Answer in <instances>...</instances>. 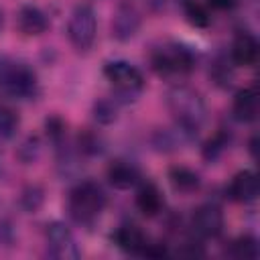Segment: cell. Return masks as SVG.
I'll use <instances>...</instances> for the list:
<instances>
[{
	"label": "cell",
	"instance_id": "1",
	"mask_svg": "<svg viewBox=\"0 0 260 260\" xmlns=\"http://www.w3.org/2000/svg\"><path fill=\"white\" fill-rule=\"evenodd\" d=\"M165 102L173 118V126L193 140L207 120V104L201 91L187 83H175L167 89Z\"/></svg>",
	"mask_w": 260,
	"mask_h": 260
},
{
	"label": "cell",
	"instance_id": "2",
	"mask_svg": "<svg viewBox=\"0 0 260 260\" xmlns=\"http://www.w3.org/2000/svg\"><path fill=\"white\" fill-rule=\"evenodd\" d=\"M106 205H108V195L104 187L93 179H81L67 191L65 211L69 219L81 228L93 225L102 217Z\"/></svg>",
	"mask_w": 260,
	"mask_h": 260
},
{
	"label": "cell",
	"instance_id": "3",
	"mask_svg": "<svg viewBox=\"0 0 260 260\" xmlns=\"http://www.w3.org/2000/svg\"><path fill=\"white\" fill-rule=\"evenodd\" d=\"M41 93L37 69L22 59H0V95L14 102H28Z\"/></svg>",
	"mask_w": 260,
	"mask_h": 260
},
{
	"label": "cell",
	"instance_id": "4",
	"mask_svg": "<svg viewBox=\"0 0 260 260\" xmlns=\"http://www.w3.org/2000/svg\"><path fill=\"white\" fill-rule=\"evenodd\" d=\"M150 69L165 79L185 77L197 67V53L179 41H167L150 51Z\"/></svg>",
	"mask_w": 260,
	"mask_h": 260
},
{
	"label": "cell",
	"instance_id": "5",
	"mask_svg": "<svg viewBox=\"0 0 260 260\" xmlns=\"http://www.w3.org/2000/svg\"><path fill=\"white\" fill-rule=\"evenodd\" d=\"M106 81L112 87V95L122 104H132L140 98L146 87V77L142 69L126 59H110L104 63L102 69Z\"/></svg>",
	"mask_w": 260,
	"mask_h": 260
},
{
	"label": "cell",
	"instance_id": "6",
	"mask_svg": "<svg viewBox=\"0 0 260 260\" xmlns=\"http://www.w3.org/2000/svg\"><path fill=\"white\" fill-rule=\"evenodd\" d=\"M98 37V16L89 2H79L73 6L67 18V41L77 53H87Z\"/></svg>",
	"mask_w": 260,
	"mask_h": 260
},
{
	"label": "cell",
	"instance_id": "7",
	"mask_svg": "<svg viewBox=\"0 0 260 260\" xmlns=\"http://www.w3.org/2000/svg\"><path fill=\"white\" fill-rule=\"evenodd\" d=\"M45 248L47 256L55 260H77L81 256L73 230L61 219H53L45 225Z\"/></svg>",
	"mask_w": 260,
	"mask_h": 260
},
{
	"label": "cell",
	"instance_id": "8",
	"mask_svg": "<svg viewBox=\"0 0 260 260\" xmlns=\"http://www.w3.org/2000/svg\"><path fill=\"white\" fill-rule=\"evenodd\" d=\"M225 225V215L223 209L215 201H205L199 203L189 217V230L195 240H215L221 236Z\"/></svg>",
	"mask_w": 260,
	"mask_h": 260
},
{
	"label": "cell",
	"instance_id": "9",
	"mask_svg": "<svg viewBox=\"0 0 260 260\" xmlns=\"http://www.w3.org/2000/svg\"><path fill=\"white\" fill-rule=\"evenodd\" d=\"M140 24H142V12L138 10V6L130 0H122L118 2L110 22L112 39H116L118 43H128L138 35Z\"/></svg>",
	"mask_w": 260,
	"mask_h": 260
},
{
	"label": "cell",
	"instance_id": "10",
	"mask_svg": "<svg viewBox=\"0 0 260 260\" xmlns=\"http://www.w3.org/2000/svg\"><path fill=\"white\" fill-rule=\"evenodd\" d=\"M258 55H260V45L258 39L252 30L248 28H240L236 30L232 45H230V61L234 67H254L258 63Z\"/></svg>",
	"mask_w": 260,
	"mask_h": 260
},
{
	"label": "cell",
	"instance_id": "11",
	"mask_svg": "<svg viewBox=\"0 0 260 260\" xmlns=\"http://www.w3.org/2000/svg\"><path fill=\"white\" fill-rule=\"evenodd\" d=\"M112 242L118 250L132 254V256H146V250L150 246V238L144 234V230L132 221L120 223L114 232H112Z\"/></svg>",
	"mask_w": 260,
	"mask_h": 260
},
{
	"label": "cell",
	"instance_id": "12",
	"mask_svg": "<svg viewBox=\"0 0 260 260\" xmlns=\"http://www.w3.org/2000/svg\"><path fill=\"white\" fill-rule=\"evenodd\" d=\"M225 197L234 203L248 205L258 199V175L252 169L238 171L225 185Z\"/></svg>",
	"mask_w": 260,
	"mask_h": 260
},
{
	"label": "cell",
	"instance_id": "13",
	"mask_svg": "<svg viewBox=\"0 0 260 260\" xmlns=\"http://www.w3.org/2000/svg\"><path fill=\"white\" fill-rule=\"evenodd\" d=\"M134 205L144 217H156L165 209V197L160 187L154 181L140 179V183L134 187Z\"/></svg>",
	"mask_w": 260,
	"mask_h": 260
},
{
	"label": "cell",
	"instance_id": "14",
	"mask_svg": "<svg viewBox=\"0 0 260 260\" xmlns=\"http://www.w3.org/2000/svg\"><path fill=\"white\" fill-rule=\"evenodd\" d=\"M16 28L24 37H41L51 28V18L41 6L22 4L16 12Z\"/></svg>",
	"mask_w": 260,
	"mask_h": 260
},
{
	"label": "cell",
	"instance_id": "15",
	"mask_svg": "<svg viewBox=\"0 0 260 260\" xmlns=\"http://www.w3.org/2000/svg\"><path fill=\"white\" fill-rule=\"evenodd\" d=\"M106 179L114 189L128 191L140 183L142 173L136 162H132L128 158H114L106 169Z\"/></svg>",
	"mask_w": 260,
	"mask_h": 260
},
{
	"label": "cell",
	"instance_id": "16",
	"mask_svg": "<svg viewBox=\"0 0 260 260\" xmlns=\"http://www.w3.org/2000/svg\"><path fill=\"white\" fill-rule=\"evenodd\" d=\"M232 118L240 124H250L258 118V89L248 85L236 91L232 100Z\"/></svg>",
	"mask_w": 260,
	"mask_h": 260
},
{
	"label": "cell",
	"instance_id": "17",
	"mask_svg": "<svg viewBox=\"0 0 260 260\" xmlns=\"http://www.w3.org/2000/svg\"><path fill=\"white\" fill-rule=\"evenodd\" d=\"M171 187L181 195H191L201 189V175L187 165H173L167 173Z\"/></svg>",
	"mask_w": 260,
	"mask_h": 260
},
{
	"label": "cell",
	"instance_id": "18",
	"mask_svg": "<svg viewBox=\"0 0 260 260\" xmlns=\"http://www.w3.org/2000/svg\"><path fill=\"white\" fill-rule=\"evenodd\" d=\"M258 254H260L258 240L250 234H242V236L234 238L225 248V256H230L234 260H256Z\"/></svg>",
	"mask_w": 260,
	"mask_h": 260
},
{
	"label": "cell",
	"instance_id": "19",
	"mask_svg": "<svg viewBox=\"0 0 260 260\" xmlns=\"http://www.w3.org/2000/svg\"><path fill=\"white\" fill-rule=\"evenodd\" d=\"M230 140H232V136H230V132H228L225 128L215 130V132L203 142V146H201V156H203V160L215 162V160L228 150Z\"/></svg>",
	"mask_w": 260,
	"mask_h": 260
},
{
	"label": "cell",
	"instance_id": "20",
	"mask_svg": "<svg viewBox=\"0 0 260 260\" xmlns=\"http://www.w3.org/2000/svg\"><path fill=\"white\" fill-rule=\"evenodd\" d=\"M120 102L110 95V98H98L91 106V114H93V120L102 126H108V124H114L118 120V112H120Z\"/></svg>",
	"mask_w": 260,
	"mask_h": 260
},
{
	"label": "cell",
	"instance_id": "21",
	"mask_svg": "<svg viewBox=\"0 0 260 260\" xmlns=\"http://www.w3.org/2000/svg\"><path fill=\"white\" fill-rule=\"evenodd\" d=\"M183 12L191 26L195 28H207L211 24V10L197 0H183Z\"/></svg>",
	"mask_w": 260,
	"mask_h": 260
},
{
	"label": "cell",
	"instance_id": "22",
	"mask_svg": "<svg viewBox=\"0 0 260 260\" xmlns=\"http://www.w3.org/2000/svg\"><path fill=\"white\" fill-rule=\"evenodd\" d=\"M18 128H20L18 112L8 104H0V140H12Z\"/></svg>",
	"mask_w": 260,
	"mask_h": 260
},
{
	"label": "cell",
	"instance_id": "23",
	"mask_svg": "<svg viewBox=\"0 0 260 260\" xmlns=\"http://www.w3.org/2000/svg\"><path fill=\"white\" fill-rule=\"evenodd\" d=\"M75 146H77V152L83 154V156H98V154L104 152V140H102V136L98 132L89 130V128H85V130L79 132Z\"/></svg>",
	"mask_w": 260,
	"mask_h": 260
},
{
	"label": "cell",
	"instance_id": "24",
	"mask_svg": "<svg viewBox=\"0 0 260 260\" xmlns=\"http://www.w3.org/2000/svg\"><path fill=\"white\" fill-rule=\"evenodd\" d=\"M43 201H45V191L39 185H26L18 197V205L26 213H37L43 207Z\"/></svg>",
	"mask_w": 260,
	"mask_h": 260
},
{
	"label": "cell",
	"instance_id": "25",
	"mask_svg": "<svg viewBox=\"0 0 260 260\" xmlns=\"http://www.w3.org/2000/svg\"><path fill=\"white\" fill-rule=\"evenodd\" d=\"M18 158L24 162V165H30V162H35L37 158H39V154H41V140H39V136H28L20 146H18Z\"/></svg>",
	"mask_w": 260,
	"mask_h": 260
},
{
	"label": "cell",
	"instance_id": "26",
	"mask_svg": "<svg viewBox=\"0 0 260 260\" xmlns=\"http://www.w3.org/2000/svg\"><path fill=\"white\" fill-rule=\"evenodd\" d=\"M203 4L209 10H215V12H230L238 6V0H205Z\"/></svg>",
	"mask_w": 260,
	"mask_h": 260
},
{
	"label": "cell",
	"instance_id": "27",
	"mask_svg": "<svg viewBox=\"0 0 260 260\" xmlns=\"http://www.w3.org/2000/svg\"><path fill=\"white\" fill-rule=\"evenodd\" d=\"M12 242V228L6 221H0V244Z\"/></svg>",
	"mask_w": 260,
	"mask_h": 260
},
{
	"label": "cell",
	"instance_id": "28",
	"mask_svg": "<svg viewBox=\"0 0 260 260\" xmlns=\"http://www.w3.org/2000/svg\"><path fill=\"white\" fill-rule=\"evenodd\" d=\"M248 150H250L252 158H256V136H252V138H250V142H248Z\"/></svg>",
	"mask_w": 260,
	"mask_h": 260
},
{
	"label": "cell",
	"instance_id": "29",
	"mask_svg": "<svg viewBox=\"0 0 260 260\" xmlns=\"http://www.w3.org/2000/svg\"><path fill=\"white\" fill-rule=\"evenodd\" d=\"M2 24H4V14H2V10H0V30H2Z\"/></svg>",
	"mask_w": 260,
	"mask_h": 260
},
{
	"label": "cell",
	"instance_id": "30",
	"mask_svg": "<svg viewBox=\"0 0 260 260\" xmlns=\"http://www.w3.org/2000/svg\"><path fill=\"white\" fill-rule=\"evenodd\" d=\"M0 173H2V160H0Z\"/></svg>",
	"mask_w": 260,
	"mask_h": 260
}]
</instances>
